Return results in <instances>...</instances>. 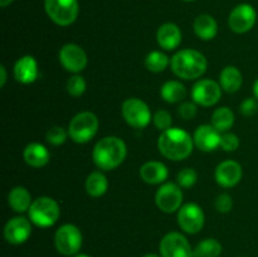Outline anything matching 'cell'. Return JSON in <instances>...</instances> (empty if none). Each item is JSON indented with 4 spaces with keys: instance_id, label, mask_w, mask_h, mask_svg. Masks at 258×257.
Masks as SVG:
<instances>
[{
    "instance_id": "1",
    "label": "cell",
    "mask_w": 258,
    "mask_h": 257,
    "mask_svg": "<svg viewBox=\"0 0 258 257\" xmlns=\"http://www.w3.org/2000/svg\"><path fill=\"white\" fill-rule=\"evenodd\" d=\"M194 148V140L185 130L170 127L161 131L158 139V149L169 160L180 161L188 158Z\"/></svg>"
},
{
    "instance_id": "2",
    "label": "cell",
    "mask_w": 258,
    "mask_h": 257,
    "mask_svg": "<svg viewBox=\"0 0 258 257\" xmlns=\"http://www.w3.org/2000/svg\"><path fill=\"white\" fill-rule=\"evenodd\" d=\"M127 148L122 139L117 136H105L96 143L92 159L96 166L102 170H112L123 163Z\"/></svg>"
},
{
    "instance_id": "3",
    "label": "cell",
    "mask_w": 258,
    "mask_h": 257,
    "mask_svg": "<svg viewBox=\"0 0 258 257\" xmlns=\"http://www.w3.org/2000/svg\"><path fill=\"white\" fill-rule=\"evenodd\" d=\"M171 71L183 80H196L204 75L208 62L204 54L196 49H181L171 58Z\"/></svg>"
},
{
    "instance_id": "4",
    "label": "cell",
    "mask_w": 258,
    "mask_h": 257,
    "mask_svg": "<svg viewBox=\"0 0 258 257\" xmlns=\"http://www.w3.org/2000/svg\"><path fill=\"white\" fill-rule=\"evenodd\" d=\"M30 222L38 227H52L59 219L60 208L57 202L50 197H39L34 199L29 211Z\"/></svg>"
},
{
    "instance_id": "5",
    "label": "cell",
    "mask_w": 258,
    "mask_h": 257,
    "mask_svg": "<svg viewBox=\"0 0 258 257\" xmlns=\"http://www.w3.org/2000/svg\"><path fill=\"white\" fill-rule=\"evenodd\" d=\"M98 118L91 111L77 113L68 125V135L75 143L86 144L93 139L98 130Z\"/></svg>"
},
{
    "instance_id": "6",
    "label": "cell",
    "mask_w": 258,
    "mask_h": 257,
    "mask_svg": "<svg viewBox=\"0 0 258 257\" xmlns=\"http://www.w3.org/2000/svg\"><path fill=\"white\" fill-rule=\"evenodd\" d=\"M44 9L52 22L68 27L76 22L80 13L78 0H44Z\"/></svg>"
},
{
    "instance_id": "7",
    "label": "cell",
    "mask_w": 258,
    "mask_h": 257,
    "mask_svg": "<svg viewBox=\"0 0 258 257\" xmlns=\"http://www.w3.org/2000/svg\"><path fill=\"white\" fill-rule=\"evenodd\" d=\"M55 248L64 256L77 254L82 246V233L75 224L66 223L57 229L54 236Z\"/></svg>"
},
{
    "instance_id": "8",
    "label": "cell",
    "mask_w": 258,
    "mask_h": 257,
    "mask_svg": "<svg viewBox=\"0 0 258 257\" xmlns=\"http://www.w3.org/2000/svg\"><path fill=\"white\" fill-rule=\"evenodd\" d=\"M121 113L126 122L135 128H144L150 123L151 112L149 106L143 100L136 97L123 101Z\"/></svg>"
},
{
    "instance_id": "9",
    "label": "cell",
    "mask_w": 258,
    "mask_h": 257,
    "mask_svg": "<svg viewBox=\"0 0 258 257\" xmlns=\"http://www.w3.org/2000/svg\"><path fill=\"white\" fill-rule=\"evenodd\" d=\"M161 257H193L190 243L179 232H170L161 238L159 244Z\"/></svg>"
},
{
    "instance_id": "10",
    "label": "cell",
    "mask_w": 258,
    "mask_h": 257,
    "mask_svg": "<svg viewBox=\"0 0 258 257\" xmlns=\"http://www.w3.org/2000/svg\"><path fill=\"white\" fill-rule=\"evenodd\" d=\"M206 222L204 212L198 204L186 203L178 211V224L184 232L196 234L202 231Z\"/></svg>"
},
{
    "instance_id": "11",
    "label": "cell",
    "mask_w": 258,
    "mask_h": 257,
    "mask_svg": "<svg viewBox=\"0 0 258 257\" xmlns=\"http://www.w3.org/2000/svg\"><path fill=\"white\" fill-rule=\"evenodd\" d=\"M155 203L164 213H174L179 211L183 203V191L175 183H165L156 190Z\"/></svg>"
},
{
    "instance_id": "12",
    "label": "cell",
    "mask_w": 258,
    "mask_h": 257,
    "mask_svg": "<svg viewBox=\"0 0 258 257\" xmlns=\"http://www.w3.org/2000/svg\"><path fill=\"white\" fill-rule=\"evenodd\" d=\"M257 20V13L249 4H239L231 12L228 18V25L237 34L249 32L254 27Z\"/></svg>"
},
{
    "instance_id": "13",
    "label": "cell",
    "mask_w": 258,
    "mask_h": 257,
    "mask_svg": "<svg viewBox=\"0 0 258 257\" xmlns=\"http://www.w3.org/2000/svg\"><path fill=\"white\" fill-rule=\"evenodd\" d=\"M222 87L218 82L213 80H201L193 86L191 98L198 105L209 107L221 100Z\"/></svg>"
},
{
    "instance_id": "14",
    "label": "cell",
    "mask_w": 258,
    "mask_h": 257,
    "mask_svg": "<svg viewBox=\"0 0 258 257\" xmlns=\"http://www.w3.org/2000/svg\"><path fill=\"white\" fill-rule=\"evenodd\" d=\"M59 62L68 72L78 73L87 67L88 58L82 47L75 43H68L60 48Z\"/></svg>"
},
{
    "instance_id": "15",
    "label": "cell",
    "mask_w": 258,
    "mask_h": 257,
    "mask_svg": "<svg viewBox=\"0 0 258 257\" xmlns=\"http://www.w3.org/2000/svg\"><path fill=\"white\" fill-rule=\"evenodd\" d=\"M32 234V224L25 217H14L4 227V237L12 244H22Z\"/></svg>"
},
{
    "instance_id": "16",
    "label": "cell",
    "mask_w": 258,
    "mask_h": 257,
    "mask_svg": "<svg viewBox=\"0 0 258 257\" xmlns=\"http://www.w3.org/2000/svg\"><path fill=\"white\" fill-rule=\"evenodd\" d=\"M217 183L223 188H232L242 180L243 170L241 164L234 160H226L218 164L214 171Z\"/></svg>"
},
{
    "instance_id": "17",
    "label": "cell",
    "mask_w": 258,
    "mask_h": 257,
    "mask_svg": "<svg viewBox=\"0 0 258 257\" xmlns=\"http://www.w3.org/2000/svg\"><path fill=\"white\" fill-rule=\"evenodd\" d=\"M221 131L217 130L213 125H201L196 130L193 136L194 145L202 151H209L216 150L218 146H221Z\"/></svg>"
},
{
    "instance_id": "18",
    "label": "cell",
    "mask_w": 258,
    "mask_h": 257,
    "mask_svg": "<svg viewBox=\"0 0 258 257\" xmlns=\"http://www.w3.org/2000/svg\"><path fill=\"white\" fill-rule=\"evenodd\" d=\"M38 63L33 55H24L19 58L14 65V77L23 85L33 83L38 78Z\"/></svg>"
},
{
    "instance_id": "19",
    "label": "cell",
    "mask_w": 258,
    "mask_h": 257,
    "mask_svg": "<svg viewBox=\"0 0 258 257\" xmlns=\"http://www.w3.org/2000/svg\"><path fill=\"white\" fill-rule=\"evenodd\" d=\"M158 44L165 50H173L181 43V30L174 23H165L160 25L156 33Z\"/></svg>"
},
{
    "instance_id": "20",
    "label": "cell",
    "mask_w": 258,
    "mask_h": 257,
    "mask_svg": "<svg viewBox=\"0 0 258 257\" xmlns=\"http://www.w3.org/2000/svg\"><path fill=\"white\" fill-rule=\"evenodd\" d=\"M169 170L161 161L151 160L140 168V178L148 184H161L168 179Z\"/></svg>"
},
{
    "instance_id": "21",
    "label": "cell",
    "mask_w": 258,
    "mask_h": 257,
    "mask_svg": "<svg viewBox=\"0 0 258 257\" xmlns=\"http://www.w3.org/2000/svg\"><path fill=\"white\" fill-rule=\"evenodd\" d=\"M25 163L33 168H43L49 163L50 154L44 145L39 143H30L25 146L24 153Z\"/></svg>"
},
{
    "instance_id": "22",
    "label": "cell",
    "mask_w": 258,
    "mask_h": 257,
    "mask_svg": "<svg viewBox=\"0 0 258 257\" xmlns=\"http://www.w3.org/2000/svg\"><path fill=\"white\" fill-rule=\"evenodd\" d=\"M193 29L197 37L203 40H211L216 38L217 33H218V24L212 15L201 14L194 20Z\"/></svg>"
},
{
    "instance_id": "23",
    "label": "cell",
    "mask_w": 258,
    "mask_h": 257,
    "mask_svg": "<svg viewBox=\"0 0 258 257\" xmlns=\"http://www.w3.org/2000/svg\"><path fill=\"white\" fill-rule=\"evenodd\" d=\"M242 83H243V76L238 68L234 66H227L222 70L219 76V85L222 90L228 93H234L241 88Z\"/></svg>"
},
{
    "instance_id": "24",
    "label": "cell",
    "mask_w": 258,
    "mask_h": 257,
    "mask_svg": "<svg viewBox=\"0 0 258 257\" xmlns=\"http://www.w3.org/2000/svg\"><path fill=\"white\" fill-rule=\"evenodd\" d=\"M8 203L12 207L13 211L18 212V213H23L25 211H29L30 206H32V196L25 189L24 186H14L12 190L9 191L8 196Z\"/></svg>"
},
{
    "instance_id": "25",
    "label": "cell",
    "mask_w": 258,
    "mask_h": 257,
    "mask_svg": "<svg viewBox=\"0 0 258 257\" xmlns=\"http://www.w3.org/2000/svg\"><path fill=\"white\" fill-rule=\"evenodd\" d=\"M108 189V180L101 171H93L86 179V191L90 197H102Z\"/></svg>"
},
{
    "instance_id": "26",
    "label": "cell",
    "mask_w": 258,
    "mask_h": 257,
    "mask_svg": "<svg viewBox=\"0 0 258 257\" xmlns=\"http://www.w3.org/2000/svg\"><path fill=\"white\" fill-rule=\"evenodd\" d=\"M160 95L164 101L169 103H176L180 102L185 98L186 96V88L179 81H168L161 86Z\"/></svg>"
},
{
    "instance_id": "27",
    "label": "cell",
    "mask_w": 258,
    "mask_h": 257,
    "mask_svg": "<svg viewBox=\"0 0 258 257\" xmlns=\"http://www.w3.org/2000/svg\"><path fill=\"white\" fill-rule=\"evenodd\" d=\"M234 123V113L229 107H219L212 115V125L221 133H227Z\"/></svg>"
},
{
    "instance_id": "28",
    "label": "cell",
    "mask_w": 258,
    "mask_h": 257,
    "mask_svg": "<svg viewBox=\"0 0 258 257\" xmlns=\"http://www.w3.org/2000/svg\"><path fill=\"white\" fill-rule=\"evenodd\" d=\"M222 253V244L216 238H206L197 244L193 251L194 257H219Z\"/></svg>"
},
{
    "instance_id": "29",
    "label": "cell",
    "mask_w": 258,
    "mask_h": 257,
    "mask_svg": "<svg viewBox=\"0 0 258 257\" xmlns=\"http://www.w3.org/2000/svg\"><path fill=\"white\" fill-rule=\"evenodd\" d=\"M171 60L169 59L168 55L165 53L160 52V50H153L149 53L145 58V67L148 68L150 72L160 73L168 68Z\"/></svg>"
},
{
    "instance_id": "30",
    "label": "cell",
    "mask_w": 258,
    "mask_h": 257,
    "mask_svg": "<svg viewBox=\"0 0 258 257\" xmlns=\"http://www.w3.org/2000/svg\"><path fill=\"white\" fill-rule=\"evenodd\" d=\"M67 92L70 93L72 97H80L83 93L86 92V88H87V83H86L85 78L82 76H72L70 80L67 81Z\"/></svg>"
},
{
    "instance_id": "31",
    "label": "cell",
    "mask_w": 258,
    "mask_h": 257,
    "mask_svg": "<svg viewBox=\"0 0 258 257\" xmlns=\"http://www.w3.org/2000/svg\"><path fill=\"white\" fill-rule=\"evenodd\" d=\"M198 180V174L194 169L184 168L181 169L176 176V181L180 188H191Z\"/></svg>"
},
{
    "instance_id": "32",
    "label": "cell",
    "mask_w": 258,
    "mask_h": 257,
    "mask_svg": "<svg viewBox=\"0 0 258 257\" xmlns=\"http://www.w3.org/2000/svg\"><path fill=\"white\" fill-rule=\"evenodd\" d=\"M67 136L68 135V131H66L62 126H54V127L49 128L47 133V141L52 145H62L64 144V141L67 140Z\"/></svg>"
},
{
    "instance_id": "33",
    "label": "cell",
    "mask_w": 258,
    "mask_h": 257,
    "mask_svg": "<svg viewBox=\"0 0 258 257\" xmlns=\"http://www.w3.org/2000/svg\"><path fill=\"white\" fill-rule=\"evenodd\" d=\"M154 125L156 128H159L160 131H165L168 128L171 127V123H173V118L171 115L165 110H159L154 113L153 116Z\"/></svg>"
},
{
    "instance_id": "34",
    "label": "cell",
    "mask_w": 258,
    "mask_h": 257,
    "mask_svg": "<svg viewBox=\"0 0 258 257\" xmlns=\"http://www.w3.org/2000/svg\"><path fill=\"white\" fill-rule=\"evenodd\" d=\"M221 148L224 151H236L239 148V139L233 133H223L221 138Z\"/></svg>"
},
{
    "instance_id": "35",
    "label": "cell",
    "mask_w": 258,
    "mask_h": 257,
    "mask_svg": "<svg viewBox=\"0 0 258 257\" xmlns=\"http://www.w3.org/2000/svg\"><path fill=\"white\" fill-rule=\"evenodd\" d=\"M214 206H216V209L219 213H228V212H231L232 207H233L232 197L227 193L219 194L217 197L216 202H214Z\"/></svg>"
},
{
    "instance_id": "36",
    "label": "cell",
    "mask_w": 258,
    "mask_h": 257,
    "mask_svg": "<svg viewBox=\"0 0 258 257\" xmlns=\"http://www.w3.org/2000/svg\"><path fill=\"white\" fill-rule=\"evenodd\" d=\"M197 108L196 102H183L178 108V113L181 118L184 120H191L194 118V116L197 115Z\"/></svg>"
},
{
    "instance_id": "37",
    "label": "cell",
    "mask_w": 258,
    "mask_h": 257,
    "mask_svg": "<svg viewBox=\"0 0 258 257\" xmlns=\"http://www.w3.org/2000/svg\"><path fill=\"white\" fill-rule=\"evenodd\" d=\"M241 113H243L244 116H253L256 115L258 111V102L256 97H249L246 98L243 102L241 103V107H239Z\"/></svg>"
},
{
    "instance_id": "38",
    "label": "cell",
    "mask_w": 258,
    "mask_h": 257,
    "mask_svg": "<svg viewBox=\"0 0 258 257\" xmlns=\"http://www.w3.org/2000/svg\"><path fill=\"white\" fill-rule=\"evenodd\" d=\"M0 75H2V78H0V87H4L5 83H7V68L4 66H0Z\"/></svg>"
},
{
    "instance_id": "39",
    "label": "cell",
    "mask_w": 258,
    "mask_h": 257,
    "mask_svg": "<svg viewBox=\"0 0 258 257\" xmlns=\"http://www.w3.org/2000/svg\"><path fill=\"white\" fill-rule=\"evenodd\" d=\"M13 2H14V0H0V7L5 8V7H8V5L12 4Z\"/></svg>"
},
{
    "instance_id": "40",
    "label": "cell",
    "mask_w": 258,
    "mask_h": 257,
    "mask_svg": "<svg viewBox=\"0 0 258 257\" xmlns=\"http://www.w3.org/2000/svg\"><path fill=\"white\" fill-rule=\"evenodd\" d=\"M253 96L258 100V78L256 80V82L253 83Z\"/></svg>"
},
{
    "instance_id": "41",
    "label": "cell",
    "mask_w": 258,
    "mask_h": 257,
    "mask_svg": "<svg viewBox=\"0 0 258 257\" xmlns=\"http://www.w3.org/2000/svg\"><path fill=\"white\" fill-rule=\"evenodd\" d=\"M75 257H90V256H88V254H85V253H78V254H76Z\"/></svg>"
},
{
    "instance_id": "42",
    "label": "cell",
    "mask_w": 258,
    "mask_h": 257,
    "mask_svg": "<svg viewBox=\"0 0 258 257\" xmlns=\"http://www.w3.org/2000/svg\"><path fill=\"white\" fill-rule=\"evenodd\" d=\"M144 257H160V256H158V254H154V253H149V254H145Z\"/></svg>"
},
{
    "instance_id": "43",
    "label": "cell",
    "mask_w": 258,
    "mask_h": 257,
    "mask_svg": "<svg viewBox=\"0 0 258 257\" xmlns=\"http://www.w3.org/2000/svg\"><path fill=\"white\" fill-rule=\"evenodd\" d=\"M184 2H194V0H184Z\"/></svg>"
}]
</instances>
